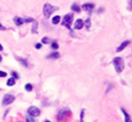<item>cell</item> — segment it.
Instances as JSON below:
<instances>
[{"label": "cell", "instance_id": "1", "mask_svg": "<svg viewBox=\"0 0 132 122\" xmlns=\"http://www.w3.org/2000/svg\"><path fill=\"white\" fill-rule=\"evenodd\" d=\"M55 10H57V8L53 7V6L50 5V3H45V5L43 6V15H44V18H45V19L50 18L51 15H52V13L55 11Z\"/></svg>", "mask_w": 132, "mask_h": 122}, {"label": "cell", "instance_id": "29", "mask_svg": "<svg viewBox=\"0 0 132 122\" xmlns=\"http://www.w3.org/2000/svg\"><path fill=\"white\" fill-rule=\"evenodd\" d=\"M1 61H2V57H1V55H0V62H1Z\"/></svg>", "mask_w": 132, "mask_h": 122}, {"label": "cell", "instance_id": "12", "mask_svg": "<svg viewBox=\"0 0 132 122\" xmlns=\"http://www.w3.org/2000/svg\"><path fill=\"white\" fill-rule=\"evenodd\" d=\"M38 21H33V26H32V30H31V32L32 33H36L38 32Z\"/></svg>", "mask_w": 132, "mask_h": 122}, {"label": "cell", "instance_id": "11", "mask_svg": "<svg viewBox=\"0 0 132 122\" xmlns=\"http://www.w3.org/2000/svg\"><path fill=\"white\" fill-rule=\"evenodd\" d=\"M94 8H95L94 3H84L82 6V9H85V10H93Z\"/></svg>", "mask_w": 132, "mask_h": 122}, {"label": "cell", "instance_id": "17", "mask_svg": "<svg viewBox=\"0 0 132 122\" xmlns=\"http://www.w3.org/2000/svg\"><path fill=\"white\" fill-rule=\"evenodd\" d=\"M121 110H122L123 114L125 115V121H127V122H129V121H130V117H129V114H128V113H127V111H125L124 109H123V108H121Z\"/></svg>", "mask_w": 132, "mask_h": 122}, {"label": "cell", "instance_id": "6", "mask_svg": "<svg viewBox=\"0 0 132 122\" xmlns=\"http://www.w3.org/2000/svg\"><path fill=\"white\" fill-rule=\"evenodd\" d=\"M13 101H15V96H13V95H6V96L3 97L2 105L3 106H9V105H11Z\"/></svg>", "mask_w": 132, "mask_h": 122}, {"label": "cell", "instance_id": "23", "mask_svg": "<svg viewBox=\"0 0 132 122\" xmlns=\"http://www.w3.org/2000/svg\"><path fill=\"white\" fill-rule=\"evenodd\" d=\"M26 121H34V119L33 118H31V115H29V114H26Z\"/></svg>", "mask_w": 132, "mask_h": 122}, {"label": "cell", "instance_id": "25", "mask_svg": "<svg viewBox=\"0 0 132 122\" xmlns=\"http://www.w3.org/2000/svg\"><path fill=\"white\" fill-rule=\"evenodd\" d=\"M86 26H87V29H89V26H90V20L89 19H87V21H86Z\"/></svg>", "mask_w": 132, "mask_h": 122}, {"label": "cell", "instance_id": "8", "mask_svg": "<svg viewBox=\"0 0 132 122\" xmlns=\"http://www.w3.org/2000/svg\"><path fill=\"white\" fill-rule=\"evenodd\" d=\"M13 22H15V24L17 26H21L22 24L24 23L23 19H22V18H19V17H15V18H13Z\"/></svg>", "mask_w": 132, "mask_h": 122}, {"label": "cell", "instance_id": "10", "mask_svg": "<svg viewBox=\"0 0 132 122\" xmlns=\"http://www.w3.org/2000/svg\"><path fill=\"white\" fill-rule=\"evenodd\" d=\"M129 44H130V41H124V42H122L121 45L117 48V52H121V51H123V48H125L128 45H129Z\"/></svg>", "mask_w": 132, "mask_h": 122}, {"label": "cell", "instance_id": "28", "mask_svg": "<svg viewBox=\"0 0 132 122\" xmlns=\"http://www.w3.org/2000/svg\"><path fill=\"white\" fill-rule=\"evenodd\" d=\"M2 50H3V47H2V45L0 44V51H2Z\"/></svg>", "mask_w": 132, "mask_h": 122}, {"label": "cell", "instance_id": "9", "mask_svg": "<svg viewBox=\"0 0 132 122\" xmlns=\"http://www.w3.org/2000/svg\"><path fill=\"white\" fill-rule=\"evenodd\" d=\"M61 57V54L58 52H54V53H51L50 55H47V58L48 60H57V58Z\"/></svg>", "mask_w": 132, "mask_h": 122}, {"label": "cell", "instance_id": "7", "mask_svg": "<svg viewBox=\"0 0 132 122\" xmlns=\"http://www.w3.org/2000/svg\"><path fill=\"white\" fill-rule=\"evenodd\" d=\"M84 26V21L82 19H78L75 21V24H74V29L75 30H80Z\"/></svg>", "mask_w": 132, "mask_h": 122}, {"label": "cell", "instance_id": "3", "mask_svg": "<svg viewBox=\"0 0 132 122\" xmlns=\"http://www.w3.org/2000/svg\"><path fill=\"white\" fill-rule=\"evenodd\" d=\"M70 114H72V111H70V108H63L62 110H60V112H58L57 119L58 120H65V119H67V118H70Z\"/></svg>", "mask_w": 132, "mask_h": 122}, {"label": "cell", "instance_id": "4", "mask_svg": "<svg viewBox=\"0 0 132 122\" xmlns=\"http://www.w3.org/2000/svg\"><path fill=\"white\" fill-rule=\"evenodd\" d=\"M73 18H74V15L73 13H67V15L64 17L62 21V24L64 26H66L67 29H70V25H72V22H73Z\"/></svg>", "mask_w": 132, "mask_h": 122}, {"label": "cell", "instance_id": "2", "mask_svg": "<svg viewBox=\"0 0 132 122\" xmlns=\"http://www.w3.org/2000/svg\"><path fill=\"white\" fill-rule=\"evenodd\" d=\"M113 65H115V68L117 70V73H121L124 68V62H123V58L121 57H115L113 58Z\"/></svg>", "mask_w": 132, "mask_h": 122}, {"label": "cell", "instance_id": "20", "mask_svg": "<svg viewBox=\"0 0 132 122\" xmlns=\"http://www.w3.org/2000/svg\"><path fill=\"white\" fill-rule=\"evenodd\" d=\"M12 76H13V78L15 79H19V74L18 73H16V72H12Z\"/></svg>", "mask_w": 132, "mask_h": 122}, {"label": "cell", "instance_id": "5", "mask_svg": "<svg viewBox=\"0 0 132 122\" xmlns=\"http://www.w3.org/2000/svg\"><path fill=\"white\" fill-rule=\"evenodd\" d=\"M40 113H41V110L39 108L34 107V106H32V107H30L28 109V114L31 115V117H39Z\"/></svg>", "mask_w": 132, "mask_h": 122}, {"label": "cell", "instance_id": "13", "mask_svg": "<svg viewBox=\"0 0 132 122\" xmlns=\"http://www.w3.org/2000/svg\"><path fill=\"white\" fill-rule=\"evenodd\" d=\"M60 21H61V17H60V15H55V17H53V19H52V23L53 24L60 23Z\"/></svg>", "mask_w": 132, "mask_h": 122}, {"label": "cell", "instance_id": "24", "mask_svg": "<svg viewBox=\"0 0 132 122\" xmlns=\"http://www.w3.org/2000/svg\"><path fill=\"white\" fill-rule=\"evenodd\" d=\"M0 77H7V73L1 72V70H0Z\"/></svg>", "mask_w": 132, "mask_h": 122}, {"label": "cell", "instance_id": "15", "mask_svg": "<svg viewBox=\"0 0 132 122\" xmlns=\"http://www.w3.org/2000/svg\"><path fill=\"white\" fill-rule=\"evenodd\" d=\"M15 84H16V79L13 78V77H12V78H9L7 80V85H8V86H13Z\"/></svg>", "mask_w": 132, "mask_h": 122}, {"label": "cell", "instance_id": "26", "mask_svg": "<svg viewBox=\"0 0 132 122\" xmlns=\"http://www.w3.org/2000/svg\"><path fill=\"white\" fill-rule=\"evenodd\" d=\"M35 47H36V48H41V47H42V44H41V43H36V44H35Z\"/></svg>", "mask_w": 132, "mask_h": 122}, {"label": "cell", "instance_id": "14", "mask_svg": "<svg viewBox=\"0 0 132 122\" xmlns=\"http://www.w3.org/2000/svg\"><path fill=\"white\" fill-rule=\"evenodd\" d=\"M72 9H73V11H74V12H79V11H80V7H79L77 3H73V5H72Z\"/></svg>", "mask_w": 132, "mask_h": 122}, {"label": "cell", "instance_id": "22", "mask_svg": "<svg viewBox=\"0 0 132 122\" xmlns=\"http://www.w3.org/2000/svg\"><path fill=\"white\" fill-rule=\"evenodd\" d=\"M48 42H50V40H48L47 38H42V43H43V44H46V43H48Z\"/></svg>", "mask_w": 132, "mask_h": 122}, {"label": "cell", "instance_id": "18", "mask_svg": "<svg viewBox=\"0 0 132 122\" xmlns=\"http://www.w3.org/2000/svg\"><path fill=\"white\" fill-rule=\"evenodd\" d=\"M24 88H25V90H28V91H31V90H32V88H33V86H32L31 84H26Z\"/></svg>", "mask_w": 132, "mask_h": 122}, {"label": "cell", "instance_id": "19", "mask_svg": "<svg viewBox=\"0 0 132 122\" xmlns=\"http://www.w3.org/2000/svg\"><path fill=\"white\" fill-rule=\"evenodd\" d=\"M51 46H52L53 50H57V48H58V44L56 43V42H53L52 45H51Z\"/></svg>", "mask_w": 132, "mask_h": 122}, {"label": "cell", "instance_id": "16", "mask_svg": "<svg viewBox=\"0 0 132 122\" xmlns=\"http://www.w3.org/2000/svg\"><path fill=\"white\" fill-rule=\"evenodd\" d=\"M18 61H19L20 63H21L23 66H25V67H28V62H26V60H24V58H21V57H19L18 58Z\"/></svg>", "mask_w": 132, "mask_h": 122}, {"label": "cell", "instance_id": "21", "mask_svg": "<svg viewBox=\"0 0 132 122\" xmlns=\"http://www.w3.org/2000/svg\"><path fill=\"white\" fill-rule=\"evenodd\" d=\"M34 19H32V18H25V19H23V22H33Z\"/></svg>", "mask_w": 132, "mask_h": 122}, {"label": "cell", "instance_id": "27", "mask_svg": "<svg viewBox=\"0 0 132 122\" xmlns=\"http://www.w3.org/2000/svg\"><path fill=\"white\" fill-rule=\"evenodd\" d=\"M0 30H1V31H5V30H6V28L1 23H0Z\"/></svg>", "mask_w": 132, "mask_h": 122}]
</instances>
